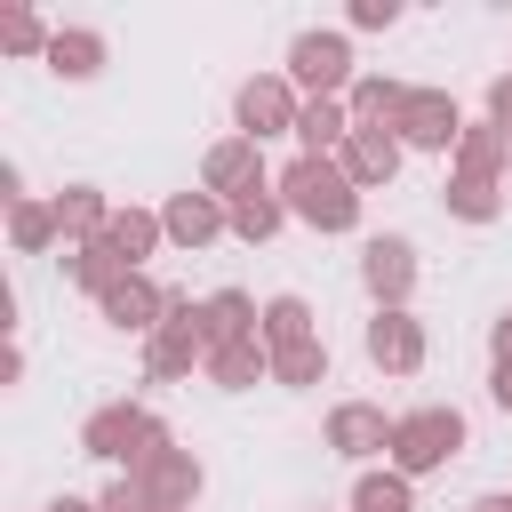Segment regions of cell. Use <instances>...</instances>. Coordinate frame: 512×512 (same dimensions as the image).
<instances>
[{"label": "cell", "mask_w": 512, "mask_h": 512, "mask_svg": "<svg viewBox=\"0 0 512 512\" xmlns=\"http://www.w3.org/2000/svg\"><path fill=\"white\" fill-rule=\"evenodd\" d=\"M280 208L296 216V224H312V232H352L360 224V184L344 176V160H288L280 176Z\"/></svg>", "instance_id": "6da1fadb"}, {"label": "cell", "mask_w": 512, "mask_h": 512, "mask_svg": "<svg viewBox=\"0 0 512 512\" xmlns=\"http://www.w3.org/2000/svg\"><path fill=\"white\" fill-rule=\"evenodd\" d=\"M160 448H176V440H168V424H160L144 400H104V408L80 424V456H96V464H120V472L152 464Z\"/></svg>", "instance_id": "7a4b0ae2"}, {"label": "cell", "mask_w": 512, "mask_h": 512, "mask_svg": "<svg viewBox=\"0 0 512 512\" xmlns=\"http://www.w3.org/2000/svg\"><path fill=\"white\" fill-rule=\"evenodd\" d=\"M280 72H288V88H296L304 104H320V96H352V80H360L352 40H344V32H320V24L288 40V64H280Z\"/></svg>", "instance_id": "3957f363"}, {"label": "cell", "mask_w": 512, "mask_h": 512, "mask_svg": "<svg viewBox=\"0 0 512 512\" xmlns=\"http://www.w3.org/2000/svg\"><path fill=\"white\" fill-rule=\"evenodd\" d=\"M192 368H208V328H200V304L168 288V312H160V328L144 336V376H152V384H184Z\"/></svg>", "instance_id": "277c9868"}, {"label": "cell", "mask_w": 512, "mask_h": 512, "mask_svg": "<svg viewBox=\"0 0 512 512\" xmlns=\"http://www.w3.org/2000/svg\"><path fill=\"white\" fill-rule=\"evenodd\" d=\"M456 448H464V416L432 400V408H408V416L392 424V456H384V464H392L400 480H424V472H440Z\"/></svg>", "instance_id": "5b68a950"}, {"label": "cell", "mask_w": 512, "mask_h": 512, "mask_svg": "<svg viewBox=\"0 0 512 512\" xmlns=\"http://www.w3.org/2000/svg\"><path fill=\"white\" fill-rule=\"evenodd\" d=\"M296 120H304V96L288 88V72H256V80H240V96H232V136L264 144V136H296Z\"/></svg>", "instance_id": "8992f818"}, {"label": "cell", "mask_w": 512, "mask_h": 512, "mask_svg": "<svg viewBox=\"0 0 512 512\" xmlns=\"http://www.w3.org/2000/svg\"><path fill=\"white\" fill-rule=\"evenodd\" d=\"M360 288L376 296V312H408V296H416V240L408 232H376L360 248Z\"/></svg>", "instance_id": "52a82bcc"}, {"label": "cell", "mask_w": 512, "mask_h": 512, "mask_svg": "<svg viewBox=\"0 0 512 512\" xmlns=\"http://www.w3.org/2000/svg\"><path fill=\"white\" fill-rule=\"evenodd\" d=\"M392 136H400L408 152H456L464 112H456V96H448V88H408V112L392 120Z\"/></svg>", "instance_id": "ba28073f"}, {"label": "cell", "mask_w": 512, "mask_h": 512, "mask_svg": "<svg viewBox=\"0 0 512 512\" xmlns=\"http://www.w3.org/2000/svg\"><path fill=\"white\" fill-rule=\"evenodd\" d=\"M128 480L152 496V512H192V504H200V488H208V472H200V456H192V448H160V456H152V464H136Z\"/></svg>", "instance_id": "9c48e42d"}, {"label": "cell", "mask_w": 512, "mask_h": 512, "mask_svg": "<svg viewBox=\"0 0 512 512\" xmlns=\"http://www.w3.org/2000/svg\"><path fill=\"white\" fill-rule=\"evenodd\" d=\"M256 184H272V176H264V144H248V136H216V144L200 152V192L240 200V192H256Z\"/></svg>", "instance_id": "30bf717a"}, {"label": "cell", "mask_w": 512, "mask_h": 512, "mask_svg": "<svg viewBox=\"0 0 512 512\" xmlns=\"http://www.w3.org/2000/svg\"><path fill=\"white\" fill-rule=\"evenodd\" d=\"M392 424H400V416H384L376 400H336V408H328V448L352 456V464L392 456Z\"/></svg>", "instance_id": "8fae6325"}, {"label": "cell", "mask_w": 512, "mask_h": 512, "mask_svg": "<svg viewBox=\"0 0 512 512\" xmlns=\"http://www.w3.org/2000/svg\"><path fill=\"white\" fill-rule=\"evenodd\" d=\"M360 344H368V360H376L384 376H416V368H424V352H432V344H424V320H416V312H376Z\"/></svg>", "instance_id": "7c38bea8"}, {"label": "cell", "mask_w": 512, "mask_h": 512, "mask_svg": "<svg viewBox=\"0 0 512 512\" xmlns=\"http://www.w3.org/2000/svg\"><path fill=\"white\" fill-rule=\"evenodd\" d=\"M336 160H344V176H352L360 192H384V184L400 176V160H408V144H400L392 128H352Z\"/></svg>", "instance_id": "4fadbf2b"}, {"label": "cell", "mask_w": 512, "mask_h": 512, "mask_svg": "<svg viewBox=\"0 0 512 512\" xmlns=\"http://www.w3.org/2000/svg\"><path fill=\"white\" fill-rule=\"evenodd\" d=\"M160 224H168L176 248H208L216 232H232V216H224L216 192H168V200H160Z\"/></svg>", "instance_id": "5bb4252c"}, {"label": "cell", "mask_w": 512, "mask_h": 512, "mask_svg": "<svg viewBox=\"0 0 512 512\" xmlns=\"http://www.w3.org/2000/svg\"><path fill=\"white\" fill-rule=\"evenodd\" d=\"M200 328H208V352H224V344H256L264 304H256L248 288H216V296H200Z\"/></svg>", "instance_id": "9a60e30c"}, {"label": "cell", "mask_w": 512, "mask_h": 512, "mask_svg": "<svg viewBox=\"0 0 512 512\" xmlns=\"http://www.w3.org/2000/svg\"><path fill=\"white\" fill-rule=\"evenodd\" d=\"M456 176H480V184H504L512 176V136L496 128V120H464V136H456Z\"/></svg>", "instance_id": "2e32d148"}, {"label": "cell", "mask_w": 512, "mask_h": 512, "mask_svg": "<svg viewBox=\"0 0 512 512\" xmlns=\"http://www.w3.org/2000/svg\"><path fill=\"white\" fill-rule=\"evenodd\" d=\"M96 312H104L112 328H128V336H152V328H160V312H168V288H160V280H144V272H128Z\"/></svg>", "instance_id": "e0dca14e"}, {"label": "cell", "mask_w": 512, "mask_h": 512, "mask_svg": "<svg viewBox=\"0 0 512 512\" xmlns=\"http://www.w3.org/2000/svg\"><path fill=\"white\" fill-rule=\"evenodd\" d=\"M56 232H64V248L104 240V232H112V200H104L96 184H64V192H56Z\"/></svg>", "instance_id": "ac0fdd59"}, {"label": "cell", "mask_w": 512, "mask_h": 512, "mask_svg": "<svg viewBox=\"0 0 512 512\" xmlns=\"http://www.w3.org/2000/svg\"><path fill=\"white\" fill-rule=\"evenodd\" d=\"M104 56H112V48H104L96 24H56V40H48V72H56V80H96Z\"/></svg>", "instance_id": "d6986e66"}, {"label": "cell", "mask_w": 512, "mask_h": 512, "mask_svg": "<svg viewBox=\"0 0 512 512\" xmlns=\"http://www.w3.org/2000/svg\"><path fill=\"white\" fill-rule=\"evenodd\" d=\"M344 112H352V128H392V120L408 112V80H392V72H360L352 96H344Z\"/></svg>", "instance_id": "ffe728a7"}, {"label": "cell", "mask_w": 512, "mask_h": 512, "mask_svg": "<svg viewBox=\"0 0 512 512\" xmlns=\"http://www.w3.org/2000/svg\"><path fill=\"white\" fill-rule=\"evenodd\" d=\"M216 392H256V384H272V352H264V336L256 344H224V352H208V368H200Z\"/></svg>", "instance_id": "44dd1931"}, {"label": "cell", "mask_w": 512, "mask_h": 512, "mask_svg": "<svg viewBox=\"0 0 512 512\" xmlns=\"http://www.w3.org/2000/svg\"><path fill=\"white\" fill-rule=\"evenodd\" d=\"M224 216H232V232L248 240V248H264L280 224H288V208H280V184H256V192H240V200H224Z\"/></svg>", "instance_id": "7402d4cb"}, {"label": "cell", "mask_w": 512, "mask_h": 512, "mask_svg": "<svg viewBox=\"0 0 512 512\" xmlns=\"http://www.w3.org/2000/svg\"><path fill=\"white\" fill-rule=\"evenodd\" d=\"M104 240L120 248L128 272H144V256L168 240V224H160V208H112V232H104Z\"/></svg>", "instance_id": "603a6c76"}, {"label": "cell", "mask_w": 512, "mask_h": 512, "mask_svg": "<svg viewBox=\"0 0 512 512\" xmlns=\"http://www.w3.org/2000/svg\"><path fill=\"white\" fill-rule=\"evenodd\" d=\"M64 272H72V288H88L96 304H104V296L128 280V264H120V248H112V240H88V248H72V256H64Z\"/></svg>", "instance_id": "cb8c5ba5"}, {"label": "cell", "mask_w": 512, "mask_h": 512, "mask_svg": "<svg viewBox=\"0 0 512 512\" xmlns=\"http://www.w3.org/2000/svg\"><path fill=\"white\" fill-rule=\"evenodd\" d=\"M264 352H288V344H312L320 336V320H312V304L304 296H264Z\"/></svg>", "instance_id": "d4e9b609"}, {"label": "cell", "mask_w": 512, "mask_h": 512, "mask_svg": "<svg viewBox=\"0 0 512 512\" xmlns=\"http://www.w3.org/2000/svg\"><path fill=\"white\" fill-rule=\"evenodd\" d=\"M48 24H40V8L32 0H0V56H40L48 64Z\"/></svg>", "instance_id": "484cf974"}, {"label": "cell", "mask_w": 512, "mask_h": 512, "mask_svg": "<svg viewBox=\"0 0 512 512\" xmlns=\"http://www.w3.org/2000/svg\"><path fill=\"white\" fill-rule=\"evenodd\" d=\"M440 200H448L456 224H496V216H504V184H480V176H456V168H448Z\"/></svg>", "instance_id": "4316f807"}, {"label": "cell", "mask_w": 512, "mask_h": 512, "mask_svg": "<svg viewBox=\"0 0 512 512\" xmlns=\"http://www.w3.org/2000/svg\"><path fill=\"white\" fill-rule=\"evenodd\" d=\"M352 512H416V480H400L392 464H368L352 480Z\"/></svg>", "instance_id": "83f0119b"}, {"label": "cell", "mask_w": 512, "mask_h": 512, "mask_svg": "<svg viewBox=\"0 0 512 512\" xmlns=\"http://www.w3.org/2000/svg\"><path fill=\"white\" fill-rule=\"evenodd\" d=\"M48 240H64V232H56V200H16V208H8V248H16V256H40Z\"/></svg>", "instance_id": "f1b7e54d"}, {"label": "cell", "mask_w": 512, "mask_h": 512, "mask_svg": "<svg viewBox=\"0 0 512 512\" xmlns=\"http://www.w3.org/2000/svg\"><path fill=\"white\" fill-rule=\"evenodd\" d=\"M272 384H280V392H312V384H328V344L312 336V344L272 352Z\"/></svg>", "instance_id": "f546056e"}, {"label": "cell", "mask_w": 512, "mask_h": 512, "mask_svg": "<svg viewBox=\"0 0 512 512\" xmlns=\"http://www.w3.org/2000/svg\"><path fill=\"white\" fill-rule=\"evenodd\" d=\"M344 24H352V32H392V24H400V0H352Z\"/></svg>", "instance_id": "4dcf8cb0"}, {"label": "cell", "mask_w": 512, "mask_h": 512, "mask_svg": "<svg viewBox=\"0 0 512 512\" xmlns=\"http://www.w3.org/2000/svg\"><path fill=\"white\" fill-rule=\"evenodd\" d=\"M488 120L512 136V72H496V80H488Z\"/></svg>", "instance_id": "1f68e13d"}, {"label": "cell", "mask_w": 512, "mask_h": 512, "mask_svg": "<svg viewBox=\"0 0 512 512\" xmlns=\"http://www.w3.org/2000/svg\"><path fill=\"white\" fill-rule=\"evenodd\" d=\"M488 368H512V312H496L488 328Z\"/></svg>", "instance_id": "d6a6232c"}, {"label": "cell", "mask_w": 512, "mask_h": 512, "mask_svg": "<svg viewBox=\"0 0 512 512\" xmlns=\"http://www.w3.org/2000/svg\"><path fill=\"white\" fill-rule=\"evenodd\" d=\"M0 200H8V208H16V200H32V192H24V168H16V160H0Z\"/></svg>", "instance_id": "836d02e7"}, {"label": "cell", "mask_w": 512, "mask_h": 512, "mask_svg": "<svg viewBox=\"0 0 512 512\" xmlns=\"http://www.w3.org/2000/svg\"><path fill=\"white\" fill-rule=\"evenodd\" d=\"M488 400H496V408L512 416V368H488Z\"/></svg>", "instance_id": "e575fe53"}, {"label": "cell", "mask_w": 512, "mask_h": 512, "mask_svg": "<svg viewBox=\"0 0 512 512\" xmlns=\"http://www.w3.org/2000/svg\"><path fill=\"white\" fill-rule=\"evenodd\" d=\"M40 512H104V504H88V496H48Z\"/></svg>", "instance_id": "d590c367"}, {"label": "cell", "mask_w": 512, "mask_h": 512, "mask_svg": "<svg viewBox=\"0 0 512 512\" xmlns=\"http://www.w3.org/2000/svg\"><path fill=\"white\" fill-rule=\"evenodd\" d=\"M464 512H512V496H472Z\"/></svg>", "instance_id": "8d00e7d4"}, {"label": "cell", "mask_w": 512, "mask_h": 512, "mask_svg": "<svg viewBox=\"0 0 512 512\" xmlns=\"http://www.w3.org/2000/svg\"><path fill=\"white\" fill-rule=\"evenodd\" d=\"M504 184H512V176H504Z\"/></svg>", "instance_id": "74e56055"}]
</instances>
